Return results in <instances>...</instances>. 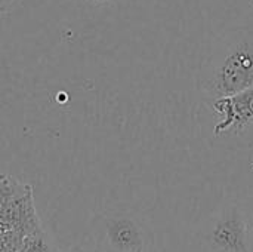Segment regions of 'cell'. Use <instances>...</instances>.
<instances>
[{
	"label": "cell",
	"mask_w": 253,
	"mask_h": 252,
	"mask_svg": "<svg viewBox=\"0 0 253 252\" xmlns=\"http://www.w3.org/2000/svg\"><path fill=\"white\" fill-rule=\"evenodd\" d=\"M93 1H99L101 3V1H108V0H93Z\"/></svg>",
	"instance_id": "52a82bcc"
},
{
	"label": "cell",
	"mask_w": 253,
	"mask_h": 252,
	"mask_svg": "<svg viewBox=\"0 0 253 252\" xmlns=\"http://www.w3.org/2000/svg\"><path fill=\"white\" fill-rule=\"evenodd\" d=\"M68 252H89V251H87V250H83V248H80V247H76V248L70 250Z\"/></svg>",
	"instance_id": "8992f818"
},
{
	"label": "cell",
	"mask_w": 253,
	"mask_h": 252,
	"mask_svg": "<svg viewBox=\"0 0 253 252\" xmlns=\"http://www.w3.org/2000/svg\"><path fill=\"white\" fill-rule=\"evenodd\" d=\"M252 229L245 214L237 209L224 211L211 226L208 242L216 252H249Z\"/></svg>",
	"instance_id": "3957f363"
},
{
	"label": "cell",
	"mask_w": 253,
	"mask_h": 252,
	"mask_svg": "<svg viewBox=\"0 0 253 252\" xmlns=\"http://www.w3.org/2000/svg\"><path fill=\"white\" fill-rule=\"evenodd\" d=\"M252 232H253V227H252Z\"/></svg>",
	"instance_id": "ba28073f"
},
{
	"label": "cell",
	"mask_w": 253,
	"mask_h": 252,
	"mask_svg": "<svg viewBox=\"0 0 253 252\" xmlns=\"http://www.w3.org/2000/svg\"><path fill=\"white\" fill-rule=\"evenodd\" d=\"M208 102L216 114L212 129L215 138L253 146V88Z\"/></svg>",
	"instance_id": "7a4b0ae2"
},
{
	"label": "cell",
	"mask_w": 253,
	"mask_h": 252,
	"mask_svg": "<svg viewBox=\"0 0 253 252\" xmlns=\"http://www.w3.org/2000/svg\"><path fill=\"white\" fill-rule=\"evenodd\" d=\"M199 88L208 101L253 88V22L216 37L202 64Z\"/></svg>",
	"instance_id": "6da1fadb"
},
{
	"label": "cell",
	"mask_w": 253,
	"mask_h": 252,
	"mask_svg": "<svg viewBox=\"0 0 253 252\" xmlns=\"http://www.w3.org/2000/svg\"><path fill=\"white\" fill-rule=\"evenodd\" d=\"M19 3V0H0V15L9 13L15 9V6Z\"/></svg>",
	"instance_id": "5b68a950"
},
{
	"label": "cell",
	"mask_w": 253,
	"mask_h": 252,
	"mask_svg": "<svg viewBox=\"0 0 253 252\" xmlns=\"http://www.w3.org/2000/svg\"><path fill=\"white\" fill-rule=\"evenodd\" d=\"M105 238L114 252H145V236L141 226L127 217L107 220Z\"/></svg>",
	"instance_id": "277c9868"
}]
</instances>
